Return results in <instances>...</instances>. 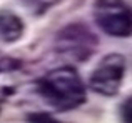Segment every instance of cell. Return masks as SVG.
I'll return each mask as SVG.
<instances>
[{"label": "cell", "mask_w": 132, "mask_h": 123, "mask_svg": "<svg viewBox=\"0 0 132 123\" xmlns=\"http://www.w3.org/2000/svg\"><path fill=\"white\" fill-rule=\"evenodd\" d=\"M37 93L57 111H70L85 103V85L72 67H60L37 80Z\"/></svg>", "instance_id": "1"}, {"label": "cell", "mask_w": 132, "mask_h": 123, "mask_svg": "<svg viewBox=\"0 0 132 123\" xmlns=\"http://www.w3.org/2000/svg\"><path fill=\"white\" fill-rule=\"evenodd\" d=\"M55 48L60 55L75 61H85L97 48V38L87 27L72 23L62 28L55 40Z\"/></svg>", "instance_id": "2"}, {"label": "cell", "mask_w": 132, "mask_h": 123, "mask_svg": "<svg viewBox=\"0 0 132 123\" xmlns=\"http://www.w3.org/2000/svg\"><path fill=\"white\" fill-rule=\"evenodd\" d=\"M94 18L99 28L110 37L130 35V8L124 0H97Z\"/></svg>", "instance_id": "3"}, {"label": "cell", "mask_w": 132, "mask_h": 123, "mask_svg": "<svg viewBox=\"0 0 132 123\" xmlns=\"http://www.w3.org/2000/svg\"><path fill=\"white\" fill-rule=\"evenodd\" d=\"M127 61L120 53H109L99 61L94 71L90 73L89 85L95 93L104 97L117 95L126 75Z\"/></svg>", "instance_id": "4"}, {"label": "cell", "mask_w": 132, "mask_h": 123, "mask_svg": "<svg viewBox=\"0 0 132 123\" xmlns=\"http://www.w3.org/2000/svg\"><path fill=\"white\" fill-rule=\"evenodd\" d=\"M23 22L13 12H0V40L13 43L23 35Z\"/></svg>", "instance_id": "5"}, {"label": "cell", "mask_w": 132, "mask_h": 123, "mask_svg": "<svg viewBox=\"0 0 132 123\" xmlns=\"http://www.w3.org/2000/svg\"><path fill=\"white\" fill-rule=\"evenodd\" d=\"M27 121L29 123H60L57 118H54L47 111H34V113L27 115Z\"/></svg>", "instance_id": "6"}, {"label": "cell", "mask_w": 132, "mask_h": 123, "mask_svg": "<svg viewBox=\"0 0 132 123\" xmlns=\"http://www.w3.org/2000/svg\"><path fill=\"white\" fill-rule=\"evenodd\" d=\"M122 118L126 123H130V97H127V100L122 105Z\"/></svg>", "instance_id": "7"}]
</instances>
